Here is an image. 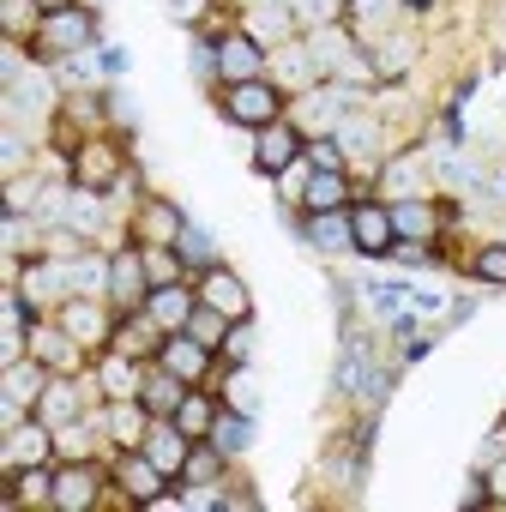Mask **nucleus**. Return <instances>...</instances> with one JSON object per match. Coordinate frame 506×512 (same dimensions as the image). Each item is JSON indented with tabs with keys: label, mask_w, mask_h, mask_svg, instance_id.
<instances>
[{
	"label": "nucleus",
	"mask_w": 506,
	"mask_h": 512,
	"mask_svg": "<svg viewBox=\"0 0 506 512\" xmlns=\"http://www.w3.org/2000/svg\"><path fill=\"white\" fill-rule=\"evenodd\" d=\"M223 115L229 121H241V127H272L278 121V85H266V79H241V85H229L223 91Z\"/></svg>",
	"instance_id": "nucleus-1"
},
{
	"label": "nucleus",
	"mask_w": 506,
	"mask_h": 512,
	"mask_svg": "<svg viewBox=\"0 0 506 512\" xmlns=\"http://www.w3.org/2000/svg\"><path fill=\"white\" fill-rule=\"evenodd\" d=\"M350 241H356V253H392V247H398V223H392V211H380V205L350 211Z\"/></svg>",
	"instance_id": "nucleus-2"
},
{
	"label": "nucleus",
	"mask_w": 506,
	"mask_h": 512,
	"mask_svg": "<svg viewBox=\"0 0 506 512\" xmlns=\"http://www.w3.org/2000/svg\"><path fill=\"white\" fill-rule=\"evenodd\" d=\"M199 302L205 308H217L223 320H235V326H247V314H253V302H247V290H241V278H229V272H205V284H199Z\"/></svg>",
	"instance_id": "nucleus-3"
},
{
	"label": "nucleus",
	"mask_w": 506,
	"mask_h": 512,
	"mask_svg": "<svg viewBox=\"0 0 506 512\" xmlns=\"http://www.w3.org/2000/svg\"><path fill=\"white\" fill-rule=\"evenodd\" d=\"M296 151H302V139H296V127H284V121H272V127H260V145H253V163L260 169H290L296 163Z\"/></svg>",
	"instance_id": "nucleus-4"
},
{
	"label": "nucleus",
	"mask_w": 506,
	"mask_h": 512,
	"mask_svg": "<svg viewBox=\"0 0 506 512\" xmlns=\"http://www.w3.org/2000/svg\"><path fill=\"white\" fill-rule=\"evenodd\" d=\"M217 67H223V79H229V85H241V79H260L266 55H260V43H253V37H223Z\"/></svg>",
	"instance_id": "nucleus-5"
},
{
	"label": "nucleus",
	"mask_w": 506,
	"mask_h": 512,
	"mask_svg": "<svg viewBox=\"0 0 506 512\" xmlns=\"http://www.w3.org/2000/svg\"><path fill=\"white\" fill-rule=\"evenodd\" d=\"M145 314H151V326L181 332V326L193 320V296H187L181 284H163V290H151V296H145Z\"/></svg>",
	"instance_id": "nucleus-6"
},
{
	"label": "nucleus",
	"mask_w": 506,
	"mask_h": 512,
	"mask_svg": "<svg viewBox=\"0 0 506 512\" xmlns=\"http://www.w3.org/2000/svg\"><path fill=\"white\" fill-rule=\"evenodd\" d=\"M85 43H91V19H85L79 7H67V13H49V25H43V49L67 55V49H85Z\"/></svg>",
	"instance_id": "nucleus-7"
},
{
	"label": "nucleus",
	"mask_w": 506,
	"mask_h": 512,
	"mask_svg": "<svg viewBox=\"0 0 506 512\" xmlns=\"http://www.w3.org/2000/svg\"><path fill=\"white\" fill-rule=\"evenodd\" d=\"M163 368L169 374H181L187 386L205 374V344L193 338V332H169V344H163Z\"/></svg>",
	"instance_id": "nucleus-8"
},
{
	"label": "nucleus",
	"mask_w": 506,
	"mask_h": 512,
	"mask_svg": "<svg viewBox=\"0 0 506 512\" xmlns=\"http://www.w3.org/2000/svg\"><path fill=\"white\" fill-rule=\"evenodd\" d=\"M49 446H55L49 428H37V422H31V428H13V434H7V470H31V464H43Z\"/></svg>",
	"instance_id": "nucleus-9"
},
{
	"label": "nucleus",
	"mask_w": 506,
	"mask_h": 512,
	"mask_svg": "<svg viewBox=\"0 0 506 512\" xmlns=\"http://www.w3.org/2000/svg\"><path fill=\"white\" fill-rule=\"evenodd\" d=\"M139 452L169 476V470H181V464H187V434H181V428H151V434L139 440Z\"/></svg>",
	"instance_id": "nucleus-10"
},
{
	"label": "nucleus",
	"mask_w": 506,
	"mask_h": 512,
	"mask_svg": "<svg viewBox=\"0 0 506 512\" xmlns=\"http://www.w3.org/2000/svg\"><path fill=\"white\" fill-rule=\"evenodd\" d=\"M61 512H79V506H91L97 500V476L85 470V464H67L61 476H55V494H49Z\"/></svg>",
	"instance_id": "nucleus-11"
},
{
	"label": "nucleus",
	"mask_w": 506,
	"mask_h": 512,
	"mask_svg": "<svg viewBox=\"0 0 506 512\" xmlns=\"http://www.w3.org/2000/svg\"><path fill=\"white\" fill-rule=\"evenodd\" d=\"M109 296H121V302H145L151 290H145V260L139 253H115L109 260Z\"/></svg>",
	"instance_id": "nucleus-12"
},
{
	"label": "nucleus",
	"mask_w": 506,
	"mask_h": 512,
	"mask_svg": "<svg viewBox=\"0 0 506 512\" xmlns=\"http://www.w3.org/2000/svg\"><path fill=\"white\" fill-rule=\"evenodd\" d=\"M181 398H187V380H181V374H169V368H163L157 380H145V386H139V404H145L151 416H175V410H181Z\"/></svg>",
	"instance_id": "nucleus-13"
},
{
	"label": "nucleus",
	"mask_w": 506,
	"mask_h": 512,
	"mask_svg": "<svg viewBox=\"0 0 506 512\" xmlns=\"http://www.w3.org/2000/svg\"><path fill=\"white\" fill-rule=\"evenodd\" d=\"M43 392V368H25V362H7V428H19V410L25 398Z\"/></svg>",
	"instance_id": "nucleus-14"
},
{
	"label": "nucleus",
	"mask_w": 506,
	"mask_h": 512,
	"mask_svg": "<svg viewBox=\"0 0 506 512\" xmlns=\"http://www.w3.org/2000/svg\"><path fill=\"white\" fill-rule=\"evenodd\" d=\"M344 199H350L344 175H338V169H314V181H308V211L320 217V211H338Z\"/></svg>",
	"instance_id": "nucleus-15"
},
{
	"label": "nucleus",
	"mask_w": 506,
	"mask_h": 512,
	"mask_svg": "<svg viewBox=\"0 0 506 512\" xmlns=\"http://www.w3.org/2000/svg\"><path fill=\"white\" fill-rule=\"evenodd\" d=\"M115 169H121V157H115L109 145H91V151L79 157V181H85L91 193H103V187L115 181Z\"/></svg>",
	"instance_id": "nucleus-16"
},
{
	"label": "nucleus",
	"mask_w": 506,
	"mask_h": 512,
	"mask_svg": "<svg viewBox=\"0 0 506 512\" xmlns=\"http://www.w3.org/2000/svg\"><path fill=\"white\" fill-rule=\"evenodd\" d=\"M121 482H127V494L133 500H157V482H163V470L139 452V458H121Z\"/></svg>",
	"instance_id": "nucleus-17"
},
{
	"label": "nucleus",
	"mask_w": 506,
	"mask_h": 512,
	"mask_svg": "<svg viewBox=\"0 0 506 512\" xmlns=\"http://www.w3.org/2000/svg\"><path fill=\"white\" fill-rule=\"evenodd\" d=\"M308 241H314V247H356V241H350V217H332V211H320V217H314Z\"/></svg>",
	"instance_id": "nucleus-18"
},
{
	"label": "nucleus",
	"mask_w": 506,
	"mask_h": 512,
	"mask_svg": "<svg viewBox=\"0 0 506 512\" xmlns=\"http://www.w3.org/2000/svg\"><path fill=\"white\" fill-rule=\"evenodd\" d=\"M139 422H145V404H139V398H121L115 416H109V428H115L121 446H139Z\"/></svg>",
	"instance_id": "nucleus-19"
},
{
	"label": "nucleus",
	"mask_w": 506,
	"mask_h": 512,
	"mask_svg": "<svg viewBox=\"0 0 506 512\" xmlns=\"http://www.w3.org/2000/svg\"><path fill=\"white\" fill-rule=\"evenodd\" d=\"M211 446H217V452H247V446H253V422H247V416H229V422L217 416V440H211Z\"/></svg>",
	"instance_id": "nucleus-20"
},
{
	"label": "nucleus",
	"mask_w": 506,
	"mask_h": 512,
	"mask_svg": "<svg viewBox=\"0 0 506 512\" xmlns=\"http://www.w3.org/2000/svg\"><path fill=\"white\" fill-rule=\"evenodd\" d=\"M284 31H290V13H272V0H266V7L253 13V25H247V37H253V43H266V37H284Z\"/></svg>",
	"instance_id": "nucleus-21"
},
{
	"label": "nucleus",
	"mask_w": 506,
	"mask_h": 512,
	"mask_svg": "<svg viewBox=\"0 0 506 512\" xmlns=\"http://www.w3.org/2000/svg\"><path fill=\"white\" fill-rule=\"evenodd\" d=\"M205 422H211V404L187 392V398H181V410H175V428H181V434H205Z\"/></svg>",
	"instance_id": "nucleus-22"
},
{
	"label": "nucleus",
	"mask_w": 506,
	"mask_h": 512,
	"mask_svg": "<svg viewBox=\"0 0 506 512\" xmlns=\"http://www.w3.org/2000/svg\"><path fill=\"white\" fill-rule=\"evenodd\" d=\"M43 410H49L55 422H67V416H79V398H73V386H67V380H55V386L43 392Z\"/></svg>",
	"instance_id": "nucleus-23"
},
{
	"label": "nucleus",
	"mask_w": 506,
	"mask_h": 512,
	"mask_svg": "<svg viewBox=\"0 0 506 512\" xmlns=\"http://www.w3.org/2000/svg\"><path fill=\"white\" fill-rule=\"evenodd\" d=\"M476 278L482 284H506V247H482L476 253Z\"/></svg>",
	"instance_id": "nucleus-24"
},
{
	"label": "nucleus",
	"mask_w": 506,
	"mask_h": 512,
	"mask_svg": "<svg viewBox=\"0 0 506 512\" xmlns=\"http://www.w3.org/2000/svg\"><path fill=\"white\" fill-rule=\"evenodd\" d=\"M103 380H109V398H139V374H133V368L109 362V374H103Z\"/></svg>",
	"instance_id": "nucleus-25"
},
{
	"label": "nucleus",
	"mask_w": 506,
	"mask_h": 512,
	"mask_svg": "<svg viewBox=\"0 0 506 512\" xmlns=\"http://www.w3.org/2000/svg\"><path fill=\"white\" fill-rule=\"evenodd\" d=\"M229 404H235L241 416L260 410V392H253V380H247V374H235V380H229Z\"/></svg>",
	"instance_id": "nucleus-26"
},
{
	"label": "nucleus",
	"mask_w": 506,
	"mask_h": 512,
	"mask_svg": "<svg viewBox=\"0 0 506 512\" xmlns=\"http://www.w3.org/2000/svg\"><path fill=\"white\" fill-rule=\"evenodd\" d=\"M67 332H73V338H97V332H103V320H97L91 308H67Z\"/></svg>",
	"instance_id": "nucleus-27"
},
{
	"label": "nucleus",
	"mask_w": 506,
	"mask_h": 512,
	"mask_svg": "<svg viewBox=\"0 0 506 512\" xmlns=\"http://www.w3.org/2000/svg\"><path fill=\"white\" fill-rule=\"evenodd\" d=\"M187 326H193V338H199V344H205V350H211V338H217V332H223V314H217V308H205V314H193V320H187Z\"/></svg>",
	"instance_id": "nucleus-28"
},
{
	"label": "nucleus",
	"mask_w": 506,
	"mask_h": 512,
	"mask_svg": "<svg viewBox=\"0 0 506 512\" xmlns=\"http://www.w3.org/2000/svg\"><path fill=\"white\" fill-rule=\"evenodd\" d=\"M181 260H199V266H211V241H205L199 229H181Z\"/></svg>",
	"instance_id": "nucleus-29"
},
{
	"label": "nucleus",
	"mask_w": 506,
	"mask_h": 512,
	"mask_svg": "<svg viewBox=\"0 0 506 512\" xmlns=\"http://www.w3.org/2000/svg\"><path fill=\"white\" fill-rule=\"evenodd\" d=\"M308 157H314V169H338L344 163V145L338 139H320V145H308Z\"/></svg>",
	"instance_id": "nucleus-30"
},
{
	"label": "nucleus",
	"mask_w": 506,
	"mask_h": 512,
	"mask_svg": "<svg viewBox=\"0 0 506 512\" xmlns=\"http://www.w3.org/2000/svg\"><path fill=\"white\" fill-rule=\"evenodd\" d=\"M392 223H398V229H416V235H428V229H434V217H428L422 205H404V211H392Z\"/></svg>",
	"instance_id": "nucleus-31"
},
{
	"label": "nucleus",
	"mask_w": 506,
	"mask_h": 512,
	"mask_svg": "<svg viewBox=\"0 0 506 512\" xmlns=\"http://www.w3.org/2000/svg\"><path fill=\"white\" fill-rule=\"evenodd\" d=\"M19 488H25L31 500H43V494H55V482L43 476V464H31V470H19Z\"/></svg>",
	"instance_id": "nucleus-32"
},
{
	"label": "nucleus",
	"mask_w": 506,
	"mask_h": 512,
	"mask_svg": "<svg viewBox=\"0 0 506 512\" xmlns=\"http://www.w3.org/2000/svg\"><path fill=\"white\" fill-rule=\"evenodd\" d=\"M344 145H356V151H374V127H362V121H356V127H344Z\"/></svg>",
	"instance_id": "nucleus-33"
},
{
	"label": "nucleus",
	"mask_w": 506,
	"mask_h": 512,
	"mask_svg": "<svg viewBox=\"0 0 506 512\" xmlns=\"http://www.w3.org/2000/svg\"><path fill=\"white\" fill-rule=\"evenodd\" d=\"M169 13H175L181 25H199V13H205V7H199V0H169Z\"/></svg>",
	"instance_id": "nucleus-34"
},
{
	"label": "nucleus",
	"mask_w": 506,
	"mask_h": 512,
	"mask_svg": "<svg viewBox=\"0 0 506 512\" xmlns=\"http://www.w3.org/2000/svg\"><path fill=\"white\" fill-rule=\"evenodd\" d=\"M145 272H151V278H175V260H169V253H151Z\"/></svg>",
	"instance_id": "nucleus-35"
},
{
	"label": "nucleus",
	"mask_w": 506,
	"mask_h": 512,
	"mask_svg": "<svg viewBox=\"0 0 506 512\" xmlns=\"http://www.w3.org/2000/svg\"><path fill=\"white\" fill-rule=\"evenodd\" d=\"M247 350H253V338H247V326H241V332L229 338V356H235V362H247Z\"/></svg>",
	"instance_id": "nucleus-36"
},
{
	"label": "nucleus",
	"mask_w": 506,
	"mask_h": 512,
	"mask_svg": "<svg viewBox=\"0 0 506 512\" xmlns=\"http://www.w3.org/2000/svg\"><path fill=\"white\" fill-rule=\"evenodd\" d=\"M127 67V49H103V73H121Z\"/></svg>",
	"instance_id": "nucleus-37"
},
{
	"label": "nucleus",
	"mask_w": 506,
	"mask_h": 512,
	"mask_svg": "<svg viewBox=\"0 0 506 512\" xmlns=\"http://www.w3.org/2000/svg\"><path fill=\"white\" fill-rule=\"evenodd\" d=\"M488 494H494V500H506V464H494V476H488Z\"/></svg>",
	"instance_id": "nucleus-38"
},
{
	"label": "nucleus",
	"mask_w": 506,
	"mask_h": 512,
	"mask_svg": "<svg viewBox=\"0 0 506 512\" xmlns=\"http://www.w3.org/2000/svg\"><path fill=\"white\" fill-rule=\"evenodd\" d=\"M404 7H410V13H422V7H428V0H404Z\"/></svg>",
	"instance_id": "nucleus-39"
}]
</instances>
